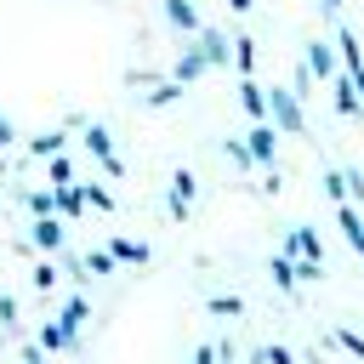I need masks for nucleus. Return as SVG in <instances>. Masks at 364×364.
Returning a JSON list of instances; mask_svg holds the SVG:
<instances>
[{
  "label": "nucleus",
  "mask_w": 364,
  "mask_h": 364,
  "mask_svg": "<svg viewBox=\"0 0 364 364\" xmlns=\"http://www.w3.org/2000/svg\"><path fill=\"white\" fill-rule=\"evenodd\" d=\"M267 114H273V131H284V136H301V131H307L296 91H267Z\"/></svg>",
  "instance_id": "nucleus-1"
},
{
  "label": "nucleus",
  "mask_w": 364,
  "mask_h": 364,
  "mask_svg": "<svg viewBox=\"0 0 364 364\" xmlns=\"http://www.w3.org/2000/svg\"><path fill=\"white\" fill-rule=\"evenodd\" d=\"M85 148H91V159H97L108 176H125V159L114 154V136H108V125H85Z\"/></svg>",
  "instance_id": "nucleus-2"
},
{
  "label": "nucleus",
  "mask_w": 364,
  "mask_h": 364,
  "mask_svg": "<svg viewBox=\"0 0 364 364\" xmlns=\"http://www.w3.org/2000/svg\"><path fill=\"white\" fill-rule=\"evenodd\" d=\"M245 148H250V159H256V165H273V154H279V131H273L267 119H256V125H250V142H245Z\"/></svg>",
  "instance_id": "nucleus-3"
},
{
  "label": "nucleus",
  "mask_w": 364,
  "mask_h": 364,
  "mask_svg": "<svg viewBox=\"0 0 364 364\" xmlns=\"http://www.w3.org/2000/svg\"><path fill=\"white\" fill-rule=\"evenodd\" d=\"M193 193H199V182H193V171H176V176H171V216H188V205H193Z\"/></svg>",
  "instance_id": "nucleus-4"
},
{
  "label": "nucleus",
  "mask_w": 364,
  "mask_h": 364,
  "mask_svg": "<svg viewBox=\"0 0 364 364\" xmlns=\"http://www.w3.org/2000/svg\"><path fill=\"white\" fill-rule=\"evenodd\" d=\"M284 256H307V262H324V245H318V233H313V228H296V233L284 239Z\"/></svg>",
  "instance_id": "nucleus-5"
},
{
  "label": "nucleus",
  "mask_w": 364,
  "mask_h": 364,
  "mask_svg": "<svg viewBox=\"0 0 364 364\" xmlns=\"http://www.w3.org/2000/svg\"><path fill=\"white\" fill-rule=\"evenodd\" d=\"M193 46L205 51V63H228V34L222 28H193Z\"/></svg>",
  "instance_id": "nucleus-6"
},
{
  "label": "nucleus",
  "mask_w": 364,
  "mask_h": 364,
  "mask_svg": "<svg viewBox=\"0 0 364 364\" xmlns=\"http://www.w3.org/2000/svg\"><path fill=\"white\" fill-rule=\"evenodd\" d=\"M239 108H245L250 119H267V91H262V85H256L250 74L239 80Z\"/></svg>",
  "instance_id": "nucleus-7"
},
{
  "label": "nucleus",
  "mask_w": 364,
  "mask_h": 364,
  "mask_svg": "<svg viewBox=\"0 0 364 364\" xmlns=\"http://www.w3.org/2000/svg\"><path fill=\"white\" fill-rule=\"evenodd\" d=\"M336 222H341V233H347V245H353V250H358V256H364V222H358V210H353V205H347V199H341V205H336Z\"/></svg>",
  "instance_id": "nucleus-8"
},
{
  "label": "nucleus",
  "mask_w": 364,
  "mask_h": 364,
  "mask_svg": "<svg viewBox=\"0 0 364 364\" xmlns=\"http://www.w3.org/2000/svg\"><path fill=\"white\" fill-rule=\"evenodd\" d=\"M336 51H341V68H347V74H358V68H364V51H358V34H353V28H341V34H336Z\"/></svg>",
  "instance_id": "nucleus-9"
},
{
  "label": "nucleus",
  "mask_w": 364,
  "mask_h": 364,
  "mask_svg": "<svg viewBox=\"0 0 364 364\" xmlns=\"http://www.w3.org/2000/svg\"><path fill=\"white\" fill-rule=\"evenodd\" d=\"M307 74H318V80H324V74H336V51H330L324 40H313V46H307Z\"/></svg>",
  "instance_id": "nucleus-10"
},
{
  "label": "nucleus",
  "mask_w": 364,
  "mask_h": 364,
  "mask_svg": "<svg viewBox=\"0 0 364 364\" xmlns=\"http://www.w3.org/2000/svg\"><path fill=\"white\" fill-rule=\"evenodd\" d=\"M205 68H210V63H205V51H199V46H188V51H182V63H176V85H188V80H199Z\"/></svg>",
  "instance_id": "nucleus-11"
},
{
  "label": "nucleus",
  "mask_w": 364,
  "mask_h": 364,
  "mask_svg": "<svg viewBox=\"0 0 364 364\" xmlns=\"http://www.w3.org/2000/svg\"><path fill=\"white\" fill-rule=\"evenodd\" d=\"M34 245H40V250H63V222H57V216H40V222H34Z\"/></svg>",
  "instance_id": "nucleus-12"
},
{
  "label": "nucleus",
  "mask_w": 364,
  "mask_h": 364,
  "mask_svg": "<svg viewBox=\"0 0 364 364\" xmlns=\"http://www.w3.org/2000/svg\"><path fill=\"white\" fill-rule=\"evenodd\" d=\"M165 17H171L182 34H193V28H199V11H193V0H165Z\"/></svg>",
  "instance_id": "nucleus-13"
},
{
  "label": "nucleus",
  "mask_w": 364,
  "mask_h": 364,
  "mask_svg": "<svg viewBox=\"0 0 364 364\" xmlns=\"http://www.w3.org/2000/svg\"><path fill=\"white\" fill-rule=\"evenodd\" d=\"M51 210H63V216H80V210H85V193L68 182V188H57V193H51Z\"/></svg>",
  "instance_id": "nucleus-14"
},
{
  "label": "nucleus",
  "mask_w": 364,
  "mask_h": 364,
  "mask_svg": "<svg viewBox=\"0 0 364 364\" xmlns=\"http://www.w3.org/2000/svg\"><path fill=\"white\" fill-rule=\"evenodd\" d=\"M80 324H85V301H80V296H68V307H63V318H57V330H63V336L74 341V330H80Z\"/></svg>",
  "instance_id": "nucleus-15"
},
{
  "label": "nucleus",
  "mask_w": 364,
  "mask_h": 364,
  "mask_svg": "<svg viewBox=\"0 0 364 364\" xmlns=\"http://www.w3.org/2000/svg\"><path fill=\"white\" fill-rule=\"evenodd\" d=\"M63 142H68L63 131H46V136H34V142H28V154H34V159H51V154H63Z\"/></svg>",
  "instance_id": "nucleus-16"
},
{
  "label": "nucleus",
  "mask_w": 364,
  "mask_h": 364,
  "mask_svg": "<svg viewBox=\"0 0 364 364\" xmlns=\"http://www.w3.org/2000/svg\"><path fill=\"white\" fill-rule=\"evenodd\" d=\"M108 256H114V262H148V245H136V239H114Z\"/></svg>",
  "instance_id": "nucleus-17"
},
{
  "label": "nucleus",
  "mask_w": 364,
  "mask_h": 364,
  "mask_svg": "<svg viewBox=\"0 0 364 364\" xmlns=\"http://www.w3.org/2000/svg\"><path fill=\"white\" fill-rule=\"evenodd\" d=\"M228 51H233V68H239V74H250V68H256V46H250L245 34H239V40L228 46Z\"/></svg>",
  "instance_id": "nucleus-18"
},
{
  "label": "nucleus",
  "mask_w": 364,
  "mask_h": 364,
  "mask_svg": "<svg viewBox=\"0 0 364 364\" xmlns=\"http://www.w3.org/2000/svg\"><path fill=\"white\" fill-rule=\"evenodd\" d=\"M336 114H358V91H353V80H347V74L336 80Z\"/></svg>",
  "instance_id": "nucleus-19"
},
{
  "label": "nucleus",
  "mask_w": 364,
  "mask_h": 364,
  "mask_svg": "<svg viewBox=\"0 0 364 364\" xmlns=\"http://www.w3.org/2000/svg\"><path fill=\"white\" fill-rule=\"evenodd\" d=\"M273 284L279 290H296V262L290 256H273Z\"/></svg>",
  "instance_id": "nucleus-20"
},
{
  "label": "nucleus",
  "mask_w": 364,
  "mask_h": 364,
  "mask_svg": "<svg viewBox=\"0 0 364 364\" xmlns=\"http://www.w3.org/2000/svg\"><path fill=\"white\" fill-rule=\"evenodd\" d=\"M176 97H182V85H176V80H165V85H154V91H148V108H165V102H176Z\"/></svg>",
  "instance_id": "nucleus-21"
},
{
  "label": "nucleus",
  "mask_w": 364,
  "mask_h": 364,
  "mask_svg": "<svg viewBox=\"0 0 364 364\" xmlns=\"http://www.w3.org/2000/svg\"><path fill=\"white\" fill-rule=\"evenodd\" d=\"M330 341H336V347H347L353 358H364V336H358V330H347V324H341V330H336Z\"/></svg>",
  "instance_id": "nucleus-22"
},
{
  "label": "nucleus",
  "mask_w": 364,
  "mask_h": 364,
  "mask_svg": "<svg viewBox=\"0 0 364 364\" xmlns=\"http://www.w3.org/2000/svg\"><path fill=\"white\" fill-rule=\"evenodd\" d=\"M51 182H57V188H68V182H74V165H68L63 154H51Z\"/></svg>",
  "instance_id": "nucleus-23"
},
{
  "label": "nucleus",
  "mask_w": 364,
  "mask_h": 364,
  "mask_svg": "<svg viewBox=\"0 0 364 364\" xmlns=\"http://www.w3.org/2000/svg\"><path fill=\"white\" fill-rule=\"evenodd\" d=\"M222 154H228V159H233V165H245V171H250V165H256V159H250V148H245V142H222Z\"/></svg>",
  "instance_id": "nucleus-24"
},
{
  "label": "nucleus",
  "mask_w": 364,
  "mask_h": 364,
  "mask_svg": "<svg viewBox=\"0 0 364 364\" xmlns=\"http://www.w3.org/2000/svg\"><path fill=\"white\" fill-rule=\"evenodd\" d=\"M324 193L341 205V199H347V176H341V171H330V176H324Z\"/></svg>",
  "instance_id": "nucleus-25"
},
{
  "label": "nucleus",
  "mask_w": 364,
  "mask_h": 364,
  "mask_svg": "<svg viewBox=\"0 0 364 364\" xmlns=\"http://www.w3.org/2000/svg\"><path fill=\"white\" fill-rule=\"evenodd\" d=\"M85 193V205H97V210H114V193L108 188H80Z\"/></svg>",
  "instance_id": "nucleus-26"
},
{
  "label": "nucleus",
  "mask_w": 364,
  "mask_h": 364,
  "mask_svg": "<svg viewBox=\"0 0 364 364\" xmlns=\"http://www.w3.org/2000/svg\"><path fill=\"white\" fill-rule=\"evenodd\" d=\"M85 273H114V256H108V250H91V256H85Z\"/></svg>",
  "instance_id": "nucleus-27"
},
{
  "label": "nucleus",
  "mask_w": 364,
  "mask_h": 364,
  "mask_svg": "<svg viewBox=\"0 0 364 364\" xmlns=\"http://www.w3.org/2000/svg\"><path fill=\"white\" fill-rule=\"evenodd\" d=\"M256 364H296V358H290L284 347H262V353H256Z\"/></svg>",
  "instance_id": "nucleus-28"
},
{
  "label": "nucleus",
  "mask_w": 364,
  "mask_h": 364,
  "mask_svg": "<svg viewBox=\"0 0 364 364\" xmlns=\"http://www.w3.org/2000/svg\"><path fill=\"white\" fill-rule=\"evenodd\" d=\"M51 284H57V267L40 262V267H34V290H51Z\"/></svg>",
  "instance_id": "nucleus-29"
},
{
  "label": "nucleus",
  "mask_w": 364,
  "mask_h": 364,
  "mask_svg": "<svg viewBox=\"0 0 364 364\" xmlns=\"http://www.w3.org/2000/svg\"><path fill=\"white\" fill-rule=\"evenodd\" d=\"M210 313H228V318H233V313H239V296H210Z\"/></svg>",
  "instance_id": "nucleus-30"
},
{
  "label": "nucleus",
  "mask_w": 364,
  "mask_h": 364,
  "mask_svg": "<svg viewBox=\"0 0 364 364\" xmlns=\"http://www.w3.org/2000/svg\"><path fill=\"white\" fill-rule=\"evenodd\" d=\"M28 210L34 216H51V193H28Z\"/></svg>",
  "instance_id": "nucleus-31"
},
{
  "label": "nucleus",
  "mask_w": 364,
  "mask_h": 364,
  "mask_svg": "<svg viewBox=\"0 0 364 364\" xmlns=\"http://www.w3.org/2000/svg\"><path fill=\"white\" fill-rule=\"evenodd\" d=\"M341 176H347V199H364V176L358 171H341Z\"/></svg>",
  "instance_id": "nucleus-32"
},
{
  "label": "nucleus",
  "mask_w": 364,
  "mask_h": 364,
  "mask_svg": "<svg viewBox=\"0 0 364 364\" xmlns=\"http://www.w3.org/2000/svg\"><path fill=\"white\" fill-rule=\"evenodd\" d=\"M193 364H216V347H199V353H193Z\"/></svg>",
  "instance_id": "nucleus-33"
},
{
  "label": "nucleus",
  "mask_w": 364,
  "mask_h": 364,
  "mask_svg": "<svg viewBox=\"0 0 364 364\" xmlns=\"http://www.w3.org/2000/svg\"><path fill=\"white\" fill-rule=\"evenodd\" d=\"M17 136H11V125H6V114H0V148H11Z\"/></svg>",
  "instance_id": "nucleus-34"
},
{
  "label": "nucleus",
  "mask_w": 364,
  "mask_h": 364,
  "mask_svg": "<svg viewBox=\"0 0 364 364\" xmlns=\"http://www.w3.org/2000/svg\"><path fill=\"white\" fill-rule=\"evenodd\" d=\"M347 80H353V91H358V97H364V68H358V74H347Z\"/></svg>",
  "instance_id": "nucleus-35"
},
{
  "label": "nucleus",
  "mask_w": 364,
  "mask_h": 364,
  "mask_svg": "<svg viewBox=\"0 0 364 364\" xmlns=\"http://www.w3.org/2000/svg\"><path fill=\"white\" fill-rule=\"evenodd\" d=\"M228 6H233V11H250V0H228Z\"/></svg>",
  "instance_id": "nucleus-36"
},
{
  "label": "nucleus",
  "mask_w": 364,
  "mask_h": 364,
  "mask_svg": "<svg viewBox=\"0 0 364 364\" xmlns=\"http://www.w3.org/2000/svg\"><path fill=\"white\" fill-rule=\"evenodd\" d=\"M324 11H341V0H324Z\"/></svg>",
  "instance_id": "nucleus-37"
}]
</instances>
